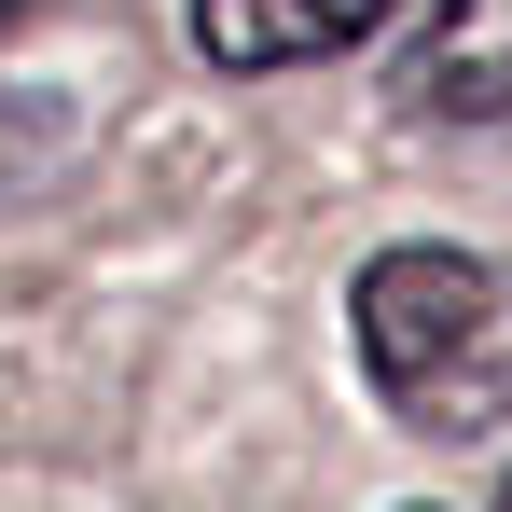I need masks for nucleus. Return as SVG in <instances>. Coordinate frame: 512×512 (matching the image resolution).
Returning a JSON list of instances; mask_svg holds the SVG:
<instances>
[{
  "label": "nucleus",
  "instance_id": "nucleus-5",
  "mask_svg": "<svg viewBox=\"0 0 512 512\" xmlns=\"http://www.w3.org/2000/svg\"><path fill=\"white\" fill-rule=\"evenodd\" d=\"M416 512H429V499H416Z\"/></svg>",
  "mask_w": 512,
  "mask_h": 512
},
{
  "label": "nucleus",
  "instance_id": "nucleus-6",
  "mask_svg": "<svg viewBox=\"0 0 512 512\" xmlns=\"http://www.w3.org/2000/svg\"><path fill=\"white\" fill-rule=\"evenodd\" d=\"M499 512H512V499H499Z\"/></svg>",
  "mask_w": 512,
  "mask_h": 512
},
{
  "label": "nucleus",
  "instance_id": "nucleus-2",
  "mask_svg": "<svg viewBox=\"0 0 512 512\" xmlns=\"http://www.w3.org/2000/svg\"><path fill=\"white\" fill-rule=\"evenodd\" d=\"M416 111H457V125H499L512 111V0H429V42L402 70Z\"/></svg>",
  "mask_w": 512,
  "mask_h": 512
},
{
  "label": "nucleus",
  "instance_id": "nucleus-3",
  "mask_svg": "<svg viewBox=\"0 0 512 512\" xmlns=\"http://www.w3.org/2000/svg\"><path fill=\"white\" fill-rule=\"evenodd\" d=\"M374 14H402V0H194V42L222 70H305V56H346Z\"/></svg>",
  "mask_w": 512,
  "mask_h": 512
},
{
  "label": "nucleus",
  "instance_id": "nucleus-4",
  "mask_svg": "<svg viewBox=\"0 0 512 512\" xmlns=\"http://www.w3.org/2000/svg\"><path fill=\"white\" fill-rule=\"evenodd\" d=\"M14 14H28V0H0V28H14Z\"/></svg>",
  "mask_w": 512,
  "mask_h": 512
},
{
  "label": "nucleus",
  "instance_id": "nucleus-1",
  "mask_svg": "<svg viewBox=\"0 0 512 512\" xmlns=\"http://www.w3.org/2000/svg\"><path fill=\"white\" fill-rule=\"evenodd\" d=\"M374 402L416 443H471L512 416V263L485 250H374L346 291Z\"/></svg>",
  "mask_w": 512,
  "mask_h": 512
}]
</instances>
